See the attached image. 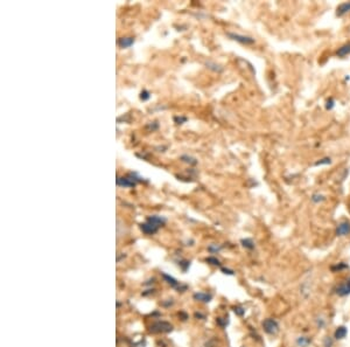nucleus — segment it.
<instances>
[{"instance_id":"f257e3e1","label":"nucleus","mask_w":350,"mask_h":347,"mask_svg":"<svg viewBox=\"0 0 350 347\" xmlns=\"http://www.w3.org/2000/svg\"><path fill=\"white\" fill-rule=\"evenodd\" d=\"M164 222H166V219H164V217L159 215H152L147 217L145 223L140 224V229H142L144 234L153 235L159 230L160 227L164 226Z\"/></svg>"},{"instance_id":"f03ea898","label":"nucleus","mask_w":350,"mask_h":347,"mask_svg":"<svg viewBox=\"0 0 350 347\" xmlns=\"http://www.w3.org/2000/svg\"><path fill=\"white\" fill-rule=\"evenodd\" d=\"M142 178L138 177L136 173H130L128 177H118L117 178V185L124 186V187H134L136 182L142 181Z\"/></svg>"},{"instance_id":"7ed1b4c3","label":"nucleus","mask_w":350,"mask_h":347,"mask_svg":"<svg viewBox=\"0 0 350 347\" xmlns=\"http://www.w3.org/2000/svg\"><path fill=\"white\" fill-rule=\"evenodd\" d=\"M173 331V325L167 321H156L150 325V333H170Z\"/></svg>"},{"instance_id":"20e7f679","label":"nucleus","mask_w":350,"mask_h":347,"mask_svg":"<svg viewBox=\"0 0 350 347\" xmlns=\"http://www.w3.org/2000/svg\"><path fill=\"white\" fill-rule=\"evenodd\" d=\"M262 328H264V331L268 333V334H270V335L278 334L279 324H278V321L276 320V319L266 318L265 320L262 322Z\"/></svg>"},{"instance_id":"39448f33","label":"nucleus","mask_w":350,"mask_h":347,"mask_svg":"<svg viewBox=\"0 0 350 347\" xmlns=\"http://www.w3.org/2000/svg\"><path fill=\"white\" fill-rule=\"evenodd\" d=\"M228 37H229L231 40L240 42V44H242V45H254V39L246 37V35H240V34H237V33H228Z\"/></svg>"},{"instance_id":"423d86ee","label":"nucleus","mask_w":350,"mask_h":347,"mask_svg":"<svg viewBox=\"0 0 350 347\" xmlns=\"http://www.w3.org/2000/svg\"><path fill=\"white\" fill-rule=\"evenodd\" d=\"M336 294L340 297H344L350 294V278L346 279V282H343L340 284V285L336 287Z\"/></svg>"},{"instance_id":"0eeeda50","label":"nucleus","mask_w":350,"mask_h":347,"mask_svg":"<svg viewBox=\"0 0 350 347\" xmlns=\"http://www.w3.org/2000/svg\"><path fill=\"white\" fill-rule=\"evenodd\" d=\"M336 235L338 236H348V235H350V222L343 221V222L338 223V226L336 227Z\"/></svg>"},{"instance_id":"6e6552de","label":"nucleus","mask_w":350,"mask_h":347,"mask_svg":"<svg viewBox=\"0 0 350 347\" xmlns=\"http://www.w3.org/2000/svg\"><path fill=\"white\" fill-rule=\"evenodd\" d=\"M346 13H350V2L340 4L338 9H336V17L341 18L343 16H346Z\"/></svg>"},{"instance_id":"1a4fd4ad","label":"nucleus","mask_w":350,"mask_h":347,"mask_svg":"<svg viewBox=\"0 0 350 347\" xmlns=\"http://www.w3.org/2000/svg\"><path fill=\"white\" fill-rule=\"evenodd\" d=\"M164 278L167 280V283H168V284H170L172 286L175 287V289H178V290H180V291H184V290L187 289V286H186V285H182V284L178 283L176 279H174L173 277H170V276L166 275V273H164Z\"/></svg>"},{"instance_id":"9d476101","label":"nucleus","mask_w":350,"mask_h":347,"mask_svg":"<svg viewBox=\"0 0 350 347\" xmlns=\"http://www.w3.org/2000/svg\"><path fill=\"white\" fill-rule=\"evenodd\" d=\"M296 343L298 345V347H308L312 343V338H310V336H304V335L298 336L296 340Z\"/></svg>"},{"instance_id":"9b49d317","label":"nucleus","mask_w":350,"mask_h":347,"mask_svg":"<svg viewBox=\"0 0 350 347\" xmlns=\"http://www.w3.org/2000/svg\"><path fill=\"white\" fill-rule=\"evenodd\" d=\"M336 55H338V58H346V56L350 55V42L343 45L342 47H340L338 52H336Z\"/></svg>"},{"instance_id":"f8f14e48","label":"nucleus","mask_w":350,"mask_h":347,"mask_svg":"<svg viewBox=\"0 0 350 347\" xmlns=\"http://www.w3.org/2000/svg\"><path fill=\"white\" fill-rule=\"evenodd\" d=\"M212 296L210 293H206V292H196L194 294V299L203 301V303H208V301L212 300Z\"/></svg>"},{"instance_id":"ddd939ff","label":"nucleus","mask_w":350,"mask_h":347,"mask_svg":"<svg viewBox=\"0 0 350 347\" xmlns=\"http://www.w3.org/2000/svg\"><path fill=\"white\" fill-rule=\"evenodd\" d=\"M346 334H348V329H346V326H338V327L336 328L334 335H335V339L342 340L346 338Z\"/></svg>"},{"instance_id":"4468645a","label":"nucleus","mask_w":350,"mask_h":347,"mask_svg":"<svg viewBox=\"0 0 350 347\" xmlns=\"http://www.w3.org/2000/svg\"><path fill=\"white\" fill-rule=\"evenodd\" d=\"M133 44H134V39L133 38H122V39H119V41H118V45L120 46L122 48H128V47H130V46H132Z\"/></svg>"},{"instance_id":"2eb2a0df","label":"nucleus","mask_w":350,"mask_h":347,"mask_svg":"<svg viewBox=\"0 0 350 347\" xmlns=\"http://www.w3.org/2000/svg\"><path fill=\"white\" fill-rule=\"evenodd\" d=\"M242 245L245 249H248V250H252V249H254V242L251 240V238H243V240L240 241Z\"/></svg>"},{"instance_id":"dca6fc26","label":"nucleus","mask_w":350,"mask_h":347,"mask_svg":"<svg viewBox=\"0 0 350 347\" xmlns=\"http://www.w3.org/2000/svg\"><path fill=\"white\" fill-rule=\"evenodd\" d=\"M310 200H312V201H313L314 203H320V202H324V200H326V196L320 194V193H314V194L310 196Z\"/></svg>"},{"instance_id":"f3484780","label":"nucleus","mask_w":350,"mask_h":347,"mask_svg":"<svg viewBox=\"0 0 350 347\" xmlns=\"http://www.w3.org/2000/svg\"><path fill=\"white\" fill-rule=\"evenodd\" d=\"M181 160L184 161V163H187L189 165H196L198 164V160L195 159V158H192L190 156H187V154H184V156L181 157Z\"/></svg>"},{"instance_id":"a211bd4d","label":"nucleus","mask_w":350,"mask_h":347,"mask_svg":"<svg viewBox=\"0 0 350 347\" xmlns=\"http://www.w3.org/2000/svg\"><path fill=\"white\" fill-rule=\"evenodd\" d=\"M206 67H208L209 69H212V70H214V72H217V73H220L223 70L222 67L218 66V65H216V63H212V62L206 63Z\"/></svg>"},{"instance_id":"6ab92c4d","label":"nucleus","mask_w":350,"mask_h":347,"mask_svg":"<svg viewBox=\"0 0 350 347\" xmlns=\"http://www.w3.org/2000/svg\"><path fill=\"white\" fill-rule=\"evenodd\" d=\"M329 164H332V159L330 158L326 157V158H322L320 160H318L316 163L314 164V166H321V165H329Z\"/></svg>"},{"instance_id":"aec40b11","label":"nucleus","mask_w":350,"mask_h":347,"mask_svg":"<svg viewBox=\"0 0 350 347\" xmlns=\"http://www.w3.org/2000/svg\"><path fill=\"white\" fill-rule=\"evenodd\" d=\"M348 268V265L344 264V263H338V264H336V265H332V271H340V270H342V269H346Z\"/></svg>"},{"instance_id":"412c9836","label":"nucleus","mask_w":350,"mask_h":347,"mask_svg":"<svg viewBox=\"0 0 350 347\" xmlns=\"http://www.w3.org/2000/svg\"><path fill=\"white\" fill-rule=\"evenodd\" d=\"M220 249H222V247H220V245H216V244H212L208 247V250L210 252H212V254L214 252H218Z\"/></svg>"},{"instance_id":"4be33fe9","label":"nucleus","mask_w":350,"mask_h":347,"mask_svg":"<svg viewBox=\"0 0 350 347\" xmlns=\"http://www.w3.org/2000/svg\"><path fill=\"white\" fill-rule=\"evenodd\" d=\"M334 98H329L327 103H326V109H327V110H332V109L334 108Z\"/></svg>"},{"instance_id":"5701e85b","label":"nucleus","mask_w":350,"mask_h":347,"mask_svg":"<svg viewBox=\"0 0 350 347\" xmlns=\"http://www.w3.org/2000/svg\"><path fill=\"white\" fill-rule=\"evenodd\" d=\"M332 339L330 338V336H326L324 338V347H332Z\"/></svg>"},{"instance_id":"b1692460","label":"nucleus","mask_w":350,"mask_h":347,"mask_svg":"<svg viewBox=\"0 0 350 347\" xmlns=\"http://www.w3.org/2000/svg\"><path fill=\"white\" fill-rule=\"evenodd\" d=\"M174 121L176 124H184V122H187V117H178V116H176V117H174Z\"/></svg>"},{"instance_id":"393cba45","label":"nucleus","mask_w":350,"mask_h":347,"mask_svg":"<svg viewBox=\"0 0 350 347\" xmlns=\"http://www.w3.org/2000/svg\"><path fill=\"white\" fill-rule=\"evenodd\" d=\"M150 96V93L147 90H142V94H140V98H142V101H147L148 100Z\"/></svg>"},{"instance_id":"a878e982","label":"nucleus","mask_w":350,"mask_h":347,"mask_svg":"<svg viewBox=\"0 0 350 347\" xmlns=\"http://www.w3.org/2000/svg\"><path fill=\"white\" fill-rule=\"evenodd\" d=\"M206 262L210 263V264H214V265H220V261L216 257H208L206 258Z\"/></svg>"},{"instance_id":"bb28decb","label":"nucleus","mask_w":350,"mask_h":347,"mask_svg":"<svg viewBox=\"0 0 350 347\" xmlns=\"http://www.w3.org/2000/svg\"><path fill=\"white\" fill-rule=\"evenodd\" d=\"M234 313H237L238 315H243L244 314V312H245V310H244V308H242V307H234Z\"/></svg>"},{"instance_id":"cd10ccee","label":"nucleus","mask_w":350,"mask_h":347,"mask_svg":"<svg viewBox=\"0 0 350 347\" xmlns=\"http://www.w3.org/2000/svg\"><path fill=\"white\" fill-rule=\"evenodd\" d=\"M222 271H223L224 273H228V275H234V271H231V270H229V269H224V268H222Z\"/></svg>"}]
</instances>
